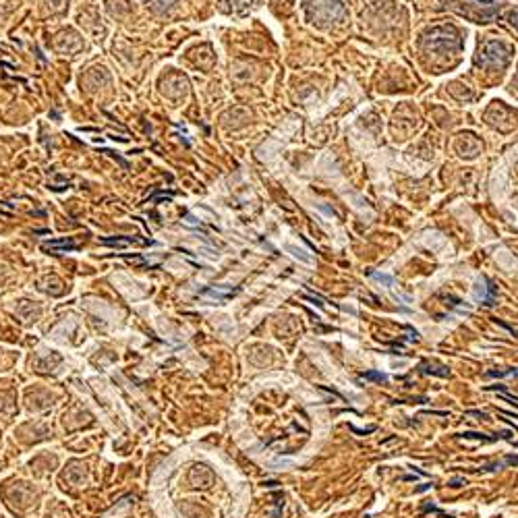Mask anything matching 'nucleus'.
I'll list each match as a JSON object with an SVG mask.
<instances>
[{
  "mask_svg": "<svg viewBox=\"0 0 518 518\" xmlns=\"http://www.w3.org/2000/svg\"><path fill=\"white\" fill-rule=\"evenodd\" d=\"M487 390H496V392H499V396H502V398H508V400H512V402H518V396H512V394H508V392H506V388H502V386H489Z\"/></svg>",
  "mask_w": 518,
  "mask_h": 518,
  "instance_id": "2",
  "label": "nucleus"
},
{
  "mask_svg": "<svg viewBox=\"0 0 518 518\" xmlns=\"http://www.w3.org/2000/svg\"><path fill=\"white\" fill-rule=\"evenodd\" d=\"M286 249H288V251H290V253H293V255H295V258H297V259H301V261H305V263H313V258H311V255H307V251H305V249H299V247H293V245H288Z\"/></svg>",
  "mask_w": 518,
  "mask_h": 518,
  "instance_id": "1",
  "label": "nucleus"
},
{
  "mask_svg": "<svg viewBox=\"0 0 518 518\" xmlns=\"http://www.w3.org/2000/svg\"><path fill=\"white\" fill-rule=\"evenodd\" d=\"M512 375H518V371H489L487 377H512Z\"/></svg>",
  "mask_w": 518,
  "mask_h": 518,
  "instance_id": "3",
  "label": "nucleus"
},
{
  "mask_svg": "<svg viewBox=\"0 0 518 518\" xmlns=\"http://www.w3.org/2000/svg\"><path fill=\"white\" fill-rule=\"evenodd\" d=\"M365 377L367 380H377V382H386V375L384 373H367Z\"/></svg>",
  "mask_w": 518,
  "mask_h": 518,
  "instance_id": "4",
  "label": "nucleus"
},
{
  "mask_svg": "<svg viewBox=\"0 0 518 518\" xmlns=\"http://www.w3.org/2000/svg\"><path fill=\"white\" fill-rule=\"evenodd\" d=\"M462 483H464V479H454V481H450V485H452V487H460Z\"/></svg>",
  "mask_w": 518,
  "mask_h": 518,
  "instance_id": "5",
  "label": "nucleus"
},
{
  "mask_svg": "<svg viewBox=\"0 0 518 518\" xmlns=\"http://www.w3.org/2000/svg\"><path fill=\"white\" fill-rule=\"evenodd\" d=\"M517 448H518V444H517Z\"/></svg>",
  "mask_w": 518,
  "mask_h": 518,
  "instance_id": "6",
  "label": "nucleus"
}]
</instances>
